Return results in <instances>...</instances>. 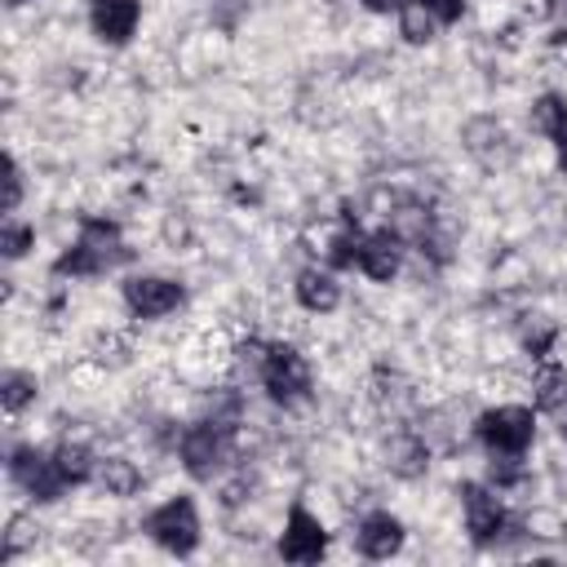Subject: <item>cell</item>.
<instances>
[{"instance_id": "6da1fadb", "label": "cell", "mask_w": 567, "mask_h": 567, "mask_svg": "<svg viewBox=\"0 0 567 567\" xmlns=\"http://www.w3.org/2000/svg\"><path fill=\"white\" fill-rule=\"evenodd\" d=\"M244 461L239 430L213 425V421H186L177 434V465L195 487H213L221 474H230Z\"/></svg>"}, {"instance_id": "7a4b0ae2", "label": "cell", "mask_w": 567, "mask_h": 567, "mask_svg": "<svg viewBox=\"0 0 567 567\" xmlns=\"http://www.w3.org/2000/svg\"><path fill=\"white\" fill-rule=\"evenodd\" d=\"M142 536H151V545L159 554L190 558L204 540V509H199L195 492L177 487V492H164L159 501H151L142 509Z\"/></svg>"}, {"instance_id": "3957f363", "label": "cell", "mask_w": 567, "mask_h": 567, "mask_svg": "<svg viewBox=\"0 0 567 567\" xmlns=\"http://www.w3.org/2000/svg\"><path fill=\"white\" fill-rule=\"evenodd\" d=\"M120 292H124V306H128L133 323H159V319H173L190 306V284L177 270H159V266L124 270Z\"/></svg>"}, {"instance_id": "277c9868", "label": "cell", "mask_w": 567, "mask_h": 567, "mask_svg": "<svg viewBox=\"0 0 567 567\" xmlns=\"http://www.w3.org/2000/svg\"><path fill=\"white\" fill-rule=\"evenodd\" d=\"M536 430H540V412L527 399L478 408V421H474V439L487 452H532Z\"/></svg>"}, {"instance_id": "5b68a950", "label": "cell", "mask_w": 567, "mask_h": 567, "mask_svg": "<svg viewBox=\"0 0 567 567\" xmlns=\"http://www.w3.org/2000/svg\"><path fill=\"white\" fill-rule=\"evenodd\" d=\"M509 496L487 483V478H461L456 483V523H461V536L478 549L487 536H496V527L509 518Z\"/></svg>"}, {"instance_id": "8992f818", "label": "cell", "mask_w": 567, "mask_h": 567, "mask_svg": "<svg viewBox=\"0 0 567 567\" xmlns=\"http://www.w3.org/2000/svg\"><path fill=\"white\" fill-rule=\"evenodd\" d=\"M346 536L354 540V554L359 558H372V563H385V558H399L412 540V523L394 509V505H372L363 514H354V523L346 527Z\"/></svg>"}, {"instance_id": "52a82bcc", "label": "cell", "mask_w": 567, "mask_h": 567, "mask_svg": "<svg viewBox=\"0 0 567 567\" xmlns=\"http://www.w3.org/2000/svg\"><path fill=\"white\" fill-rule=\"evenodd\" d=\"M332 536H337V532H332L310 505L292 501L288 514H284V523H279V532H275V554H279L284 563H319V558H328Z\"/></svg>"}, {"instance_id": "ba28073f", "label": "cell", "mask_w": 567, "mask_h": 567, "mask_svg": "<svg viewBox=\"0 0 567 567\" xmlns=\"http://www.w3.org/2000/svg\"><path fill=\"white\" fill-rule=\"evenodd\" d=\"M84 27H89V35H93L106 53H124V49H133V44L142 40L146 4H142V0H89Z\"/></svg>"}, {"instance_id": "9c48e42d", "label": "cell", "mask_w": 567, "mask_h": 567, "mask_svg": "<svg viewBox=\"0 0 567 567\" xmlns=\"http://www.w3.org/2000/svg\"><path fill=\"white\" fill-rule=\"evenodd\" d=\"M89 483H93L97 492H106V496L124 501V505H133V501H137V496L151 487L146 465H142V461H137L128 447H102V452H97V461H93Z\"/></svg>"}, {"instance_id": "30bf717a", "label": "cell", "mask_w": 567, "mask_h": 567, "mask_svg": "<svg viewBox=\"0 0 567 567\" xmlns=\"http://www.w3.org/2000/svg\"><path fill=\"white\" fill-rule=\"evenodd\" d=\"M292 301L306 315H332L346 306V270H332L323 261H310L292 275Z\"/></svg>"}, {"instance_id": "8fae6325", "label": "cell", "mask_w": 567, "mask_h": 567, "mask_svg": "<svg viewBox=\"0 0 567 567\" xmlns=\"http://www.w3.org/2000/svg\"><path fill=\"white\" fill-rule=\"evenodd\" d=\"M403 261H408V244H403V239H394L385 226L363 230V239H359V257H354V270H359L368 284H399Z\"/></svg>"}, {"instance_id": "7c38bea8", "label": "cell", "mask_w": 567, "mask_h": 567, "mask_svg": "<svg viewBox=\"0 0 567 567\" xmlns=\"http://www.w3.org/2000/svg\"><path fill=\"white\" fill-rule=\"evenodd\" d=\"M44 403V372L31 363H4L0 377V408L4 416H27Z\"/></svg>"}, {"instance_id": "4fadbf2b", "label": "cell", "mask_w": 567, "mask_h": 567, "mask_svg": "<svg viewBox=\"0 0 567 567\" xmlns=\"http://www.w3.org/2000/svg\"><path fill=\"white\" fill-rule=\"evenodd\" d=\"M443 31H447V22H439L421 0H408L399 13H394V35H399V44L403 49H439L443 44Z\"/></svg>"}, {"instance_id": "5bb4252c", "label": "cell", "mask_w": 567, "mask_h": 567, "mask_svg": "<svg viewBox=\"0 0 567 567\" xmlns=\"http://www.w3.org/2000/svg\"><path fill=\"white\" fill-rule=\"evenodd\" d=\"M532 408L540 416H554L567 408V368L554 363V359H540L532 368Z\"/></svg>"}, {"instance_id": "9a60e30c", "label": "cell", "mask_w": 567, "mask_h": 567, "mask_svg": "<svg viewBox=\"0 0 567 567\" xmlns=\"http://www.w3.org/2000/svg\"><path fill=\"white\" fill-rule=\"evenodd\" d=\"M439 22H447V27H461L465 18H470V0H421Z\"/></svg>"}, {"instance_id": "2e32d148", "label": "cell", "mask_w": 567, "mask_h": 567, "mask_svg": "<svg viewBox=\"0 0 567 567\" xmlns=\"http://www.w3.org/2000/svg\"><path fill=\"white\" fill-rule=\"evenodd\" d=\"M549 151H554V173L567 182V120L554 128V137H549Z\"/></svg>"}, {"instance_id": "e0dca14e", "label": "cell", "mask_w": 567, "mask_h": 567, "mask_svg": "<svg viewBox=\"0 0 567 567\" xmlns=\"http://www.w3.org/2000/svg\"><path fill=\"white\" fill-rule=\"evenodd\" d=\"M354 4H359L363 13H372V18H394L408 0H354Z\"/></svg>"}]
</instances>
